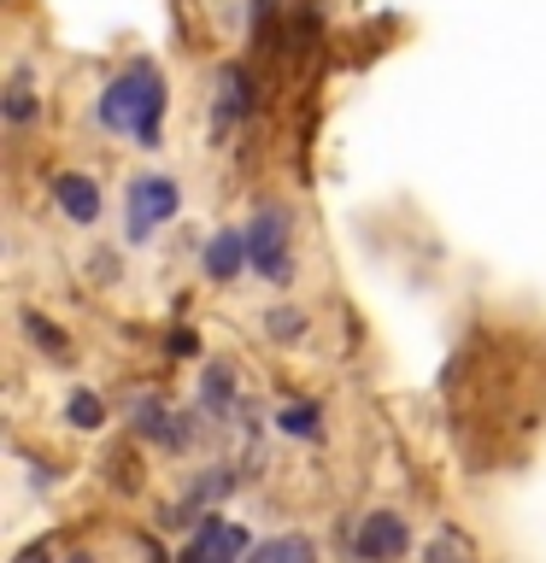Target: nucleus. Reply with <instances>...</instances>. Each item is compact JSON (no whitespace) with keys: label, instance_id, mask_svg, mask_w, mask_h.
Listing matches in <instances>:
<instances>
[{"label":"nucleus","instance_id":"nucleus-1","mask_svg":"<svg viewBox=\"0 0 546 563\" xmlns=\"http://www.w3.org/2000/svg\"><path fill=\"white\" fill-rule=\"evenodd\" d=\"M95 118H100V130L130 135L135 147H165V141H159V123H165V82H159V70L141 59V65L123 70L118 82H106Z\"/></svg>","mask_w":546,"mask_h":563},{"label":"nucleus","instance_id":"nucleus-2","mask_svg":"<svg viewBox=\"0 0 546 563\" xmlns=\"http://www.w3.org/2000/svg\"><path fill=\"white\" fill-rule=\"evenodd\" d=\"M288 211L282 206H259V218L247 223V241H253V271L264 276V282H288L294 276V258H288Z\"/></svg>","mask_w":546,"mask_h":563},{"label":"nucleus","instance_id":"nucleus-3","mask_svg":"<svg viewBox=\"0 0 546 563\" xmlns=\"http://www.w3.org/2000/svg\"><path fill=\"white\" fill-rule=\"evenodd\" d=\"M176 206H183V188H176L171 176H135V183H130V223H123V235H130V241H153V229L171 223Z\"/></svg>","mask_w":546,"mask_h":563},{"label":"nucleus","instance_id":"nucleus-4","mask_svg":"<svg viewBox=\"0 0 546 563\" xmlns=\"http://www.w3.org/2000/svg\"><path fill=\"white\" fill-rule=\"evenodd\" d=\"M247 112H253V77H247L241 65H223L218 70V106H211V135L223 141Z\"/></svg>","mask_w":546,"mask_h":563},{"label":"nucleus","instance_id":"nucleus-5","mask_svg":"<svg viewBox=\"0 0 546 563\" xmlns=\"http://www.w3.org/2000/svg\"><path fill=\"white\" fill-rule=\"evenodd\" d=\"M352 552L359 558H405L412 552V534H405V522L394 510H370L359 522V534H352Z\"/></svg>","mask_w":546,"mask_h":563},{"label":"nucleus","instance_id":"nucleus-6","mask_svg":"<svg viewBox=\"0 0 546 563\" xmlns=\"http://www.w3.org/2000/svg\"><path fill=\"white\" fill-rule=\"evenodd\" d=\"M241 552H253V545H247V528L241 522H223V517H200V528H194L188 545H183V558H194V563H206V558H241Z\"/></svg>","mask_w":546,"mask_h":563},{"label":"nucleus","instance_id":"nucleus-7","mask_svg":"<svg viewBox=\"0 0 546 563\" xmlns=\"http://www.w3.org/2000/svg\"><path fill=\"white\" fill-rule=\"evenodd\" d=\"M247 264H253V241H247V229H218V235L206 241V276L211 282H236Z\"/></svg>","mask_w":546,"mask_h":563},{"label":"nucleus","instance_id":"nucleus-8","mask_svg":"<svg viewBox=\"0 0 546 563\" xmlns=\"http://www.w3.org/2000/svg\"><path fill=\"white\" fill-rule=\"evenodd\" d=\"M53 200H59V211H65L70 223H83V229L100 218V188H95V176H77V170L59 176V183H53Z\"/></svg>","mask_w":546,"mask_h":563},{"label":"nucleus","instance_id":"nucleus-9","mask_svg":"<svg viewBox=\"0 0 546 563\" xmlns=\"http://www.w3.org/2000/svg\"><path fill=\"white\" fill-rule=\"evenodd\" d=\"M200 405L211 417H236V405H241V394H236V376H229L223 364H211L206 376H200Z\"/></svg>","mask_w":546,"mask_h":563},{"label":"nucleus","instance_id":"nucleus-10","mask_svg":"<svg viewBox=\"0 0 546 563\" xmlns=\"http://www.w3.org/2000/svg\"><path fill=\"white\" fill-rule=\"evenodd\" d=\"M65 422H70V429H100V422H106V399L95 394V387H77V394L65 399Z\"/></svg>","mask_w":546,"mask_h":563},{"label":"nucleus","instance_id":"nucleus-11","mask_svg":"<svg viewBox=\"0 0 546 563\" xmlns=\"http://www.w3.org/2000/svg\"><path fill=\"white\" fill-rule=\"evenodd\" d=\"M253 558H259V563H282V558H299V563H306V558H317V545L299 540V534H276V540H259Z\"/></svg>","mask_w":546,"mask_h":563},{"label":"nucleus","instance_id":"nucleus-12","mask_svg":"<svg viewBox=\"0 0 546 563\" xmlns=\"http://www.w3.org/2000/svg\"><path fill=\"white\" fill-rule=\"evenodd\" d=\"M317 422H324L317 405H282V411H276V429L294 434V440H317Z\"/></svg>","mask_w":546,"mask_h":563},{"label":"nucleus","instance_id":"nucleus-13","mask_svg":"<svg viewBox=\"0 0 546 563\" xmlns=\"http://www.w3.org/2000/svg\"><path fill=\"white\" fill-rule=\"evenodd\" d=\"M223 493H236V470H229V464H211L200 482L188 487V505H211V499H223Z\"/></svg>","mask_w":546,"mask_h":563},{"label":"nucleus","instance_id":"nucleus-14","mask_svg":"<svg viewBox=\"0 0 546 563\" xmlns=\"http://www.w3.org/2000/svg\"><path fill=\"white\" fill-rule=\"evenodd\" d=\"M264 334L282 346H294L299 334H306V311H294V306H276V311H264Z\"/></svg>","mask_w":546,"mask_h":563},{"label":"nucleus","instance_id":"nucleus-15","mask_svg":"<svg viewBox=\"0 0 546 563\" xmlns=\"http://www.w3.org/2000/svg\"><path fill=\"white\" fill-rule=\"evenodd\" d=\"M30 118H35V95H30V82L18 77L7 88V123H30Z\"/></svg>","mask_w":546,"mask_h":563},{"label":"nucleus","instance_id":"nucleus-16","mask_svg":"<svg viewBox=\"0 0 546 563\" xmlns=\"http://www.w3.org/2000/svg\"><path fill=\"white\" fill-rule=\"evenodd\" d=\"M24 329H30V341L42 346V352H65V334L47 323V317H35V311H24Z\"/></svg>","mask_w":546,"mask_h":563},{"label":"nucleus","instance_id":"nucleus-17","mask_svg":"<svg viewBox=\"0 0 546 563\" xmlns=\"http://www.w3.org/2000/svg\"><path fill=\"white\" fill-rule=\"evenodd\" d=\"M171 352H176V358H194V352H200V334H194V329H176V334H171Z\"/></svg>","mask_w":546,"mask_h":563},{"label":"nucleus","instance_id":"nucleus-18","mask_svg":"<svg viewBox=\"0 0 546 563\" xmlns=\"http://www.w3.org/2000/svg\"><path fill=\"white\" fill-rule=\"evenodd\" d=\"M440 552H470V540H452V534H447V540L429 545V558H440Z\"/></svg>","mask_w":546,"mask_h":563},{"label":"nucleus","instance_id":"nucleus-19","mask_svg":"<svg viewBox=\"0 0 546 563\" xmlns=\"http://www.w3.org/2000/svg\"><path fill=\"white\" fill-rule=\"evenodd\" d=\"M253 12H259V18H271V12H276V0H253Z\"/></svg>","mask_w":546,"mask_h":563}]
</instances>
